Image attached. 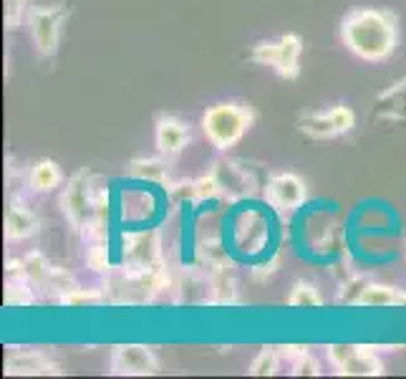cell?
<instances>
[{"label": "cell", "mask_w": 406, "mask_h": 379, "mask_svg": "<svg viewBox=\"0 0 406 379\" xmlns=\"http://www.w3.org/2000/svg\"><path fill=\"white\" fill-rule=\"evenodd\" d=\"M344 41L356 56L384 61L396 44L394 20L379 11H356L344 23Z\"/></svg>", "instance_id": "1"}, {"label": "cell", "mask_w": 406, "mask_h": 379, "mask_svg": "<svg viewBox=\"0 0 406 379\" xmlns=\"http://www.w3.org/2000/svg\"><path fill=\"white\" fill-rule=\"evenodd\" d=\"M207 139L219 149H227L248 132L250 126V112L238 104H217L205 114L202 119Z\"/></svg>", "instance_id": "2"}, {"label": "cell", "mask_w": 406, "mask_h": 379, "mask_svg": "<svg viewBox=\"0 0 406 379\" xmlns=\"http://www.w3.org/2000/svg\"><path fill=\"white\" fill-rule=\"evenodd\" d=\"M300 38L295 33H287V36L278 38V41H270V44H260L252 51V58L260 63H268L275 71L285 79H293L298 74V61H300Z\"/></svg>", "instance_id": "3"}, {"label": "cell", "mask_w": 406, "mask_h": 379, "mask_svg": "<svg viewBox=\"0 0 406 379\" xmlns=\"http://www.w3.org/2000/svg\"><path fill=\"white\" fill-rule=\"evenodd\" d=\"M328 359L333 361V366H338V372L349 374V377H376L384 372L379 357L366 347L333 344L328 347Z\"/></svg>", "instance_id": "4"}, {"label": "cell", "mask_w": 406, "mask_h": 379, "mask_svg": "<svg viewBox=\"0 0 406 379\" xmlns=\"http://www.w3.org/2000/svg\"><path fill=\"white\" fill-rule=\"evenodd\" d=\"M353 124H356V117L349 107H333L328 112L311 114L306 119H300V132L313 139H328L353 129Z\"/></svg>", "instance_id": "5"}, {"label": "cell", "mask_w": 406, "mask_h": 379, "mask_svg": "<svg viewBox=\"0 0 406 379\" xmlns=\"http://www.w3.org/2000/svg\"><path fill=\"white\" fill-rule=\"evenodd\" d=\"M111 369H114V374L147 377V374L156 372V359H154V354H151L147 347H139V344H126V347L114 349Z\"/></svg>", "instance_id": "6"}, {"label": "cell", "mask_w": 406, "mask_h": 379, "mask_svg": "<svg viewBox=\"0 0 406 379\" xmlns=\"http://www.w3.org/2000/svg\"><path fill=\"white\" fill-rule=\"evenodd\" d=\"M31 33L41 56H53L58 48V11L38 8L31 15Z\"/></svg>", "instance_id": "7"}, {"label": "cell", "mask_w": 406, "mask_h": 379, "mask_svg": "<svg viewBox=\"0 0 406 379\" xmlns=\"http://www.w3.org/2000/svg\"><path fill=\"white\" fill-rule=\"evenodd\" d=\"M268 200L280 210H295L306 200V185L295 175H278L268 185Z\"/></svg>", "instance_id": "8"}, {"label": "cell", "mask_w": 406, "mask_h": 379, "mask_svg": "<svg viewBox=\"0 0 406 379\" xmlns=\"http://www.w3.org/2000/svg\"><path fill=\"white\" fill-rule=\"evenodd\" d=\"M63 215L69 218V222L74 227H83L86 222V208H88V197H86V172H79L69 182L66 192L61 197Z\"/></svg>", "instance_id": "9"}, {"label": "cell", "mask_w": 406, "mask_h": 379, "mask_svg": "<svg viewBox=\"0 0 406 379\" xmlns=\"http://www.w3.org/2000/svg\"><path fill=\"white\" fill-rule=\"evenodd\" d=\"M156 246H159V243H156L154 233L132 235V238H129V248H124L129 268H134V271H139V273L149 271L156 260Z\"/></svg>", "instance_id": "10"}, {"label": "cell", "mask_w": 406, "mask_h": 379, "mask_svg": "<svg viewBox=\"0 0 406 379\" xmlns=\"http://www.w3.org/2000/svg\"><path fill=\"white\" fill-rule=\"evenodd\" d=\"M189 142V129L182 121L172 119V117H164L156 124V147L162 154H180Z\"/></svg>", "instance_id": "11"}, {"label": "cell", "mask_w": 406, "mask_h": 379, "mask_svg": "<svg viewBox=\"0 0 406 379\" xmlns=\"http://www.w3.org/2000/svg\"><path fill=\"white\" fill-rule=\"evenodd\" d=\"M38 230V220L31 210L20 208V205H13L6 215V238L8 240H23L31 238Z\"/></svg>", "instance_id": "12"}, {"label": "cell", "mask_w": 406, "mask_h": 379, "mask_svg": "<svg viewBox=\"0 0 406 379\" xmlns=\"http://www.w3.org/2000/svg\"><path fill=\"white\" fill-rule=\"evenodd\" d=\"M356 303L361 306H374V309H381V306H401V293L391 286H366L361 288V296L356 298Z\"/></svg>", "instance_id": "13"}, {"label": "cell", "mask_w": 406, "mask_h": 379, "mask_svg": "<svg viewBox=\"0 0 406 379\" xmlns=\"http://www.w3.org/2000/svg\"><path fill=\"white\" fill-rule=\"evenodd\" d=\"M48 361L36 352H25V354H15L11 357L6 364V372L8 374H46L50 372L48 369Z\"/></svg>", "instance_id": "14"}, {"label": "cell", "mask_w": 406, "mask_h": 379, "mask_svg": "<svg viewBox=\"0 0 406 379\" xmlns=\"http://www.w3.org/2000/svg\"><path fill=\"white\" fill-rule=\"evenodd\" d=\"M58 182H61V170L50 159L38 162L31 170V187L38 190V192H50V190L58 187Z\"/></svg>", "instance_id": "15"}, {"label": "cell", "mask_w": 406, "mask_h": 379, "mask_svg": "<svg viewBox=\"0 0 406 379\" xmlns=\"http://www.w3.org/2000/svg\"><path fill=\"white\" fill-rule=\"evenodd\" d=\"M287 303H290L293 309H318L320 296L311 284H295L293 293L287 296Z\"/></svg>", "instance_id": "16"}, {"label": "cell", "mask_w": 406, "mask_h": 379, "mask_svg": "<svg viewBox=\"0 0 406 379\" xmlns=\"http://www.w3.org/2000/svg\"><path fill=\"white\" fill-rule=\"evenodd\" d=\"M25 281H28V278H11V281H8V286H6V303L8 306H25V303L33 301Z\"/></svg>", "instance_id": "17"}, {"label": "cell", "mask_w": 406, "mask_h": 379, "mask_svg": "<svg viewBox=\"0 0 406 379\" xmlns=\"http://www.w3.org/2000/svg\"><path fill=\"white\" fill-rule=\"evenodd\" d=\"M275 364H278V352H275V349H263V352L257 354V359L250 364V374H255V377L273 374Z\"/></svg>", "instance_id": "18"}, {"label": "cell", "mask_w": 406, "mask_h": 379, "mask_svg": "<svg viewBox=\"0 0 406 379\" xmlns=\"http://www.w3.org/2000/svg\"><path fill=\"white\" fill-rule=\"evenodd\" d=\"M23 271H25V276H28V281L41 284L46 278V273H48V265H46V260L41 258L38 253H31V255H25L23 258Z\"/></svg>", "instance_id": "19"}, {"label": "cell", "mask_w": 406, "mask_h": 379, "mask_svg": "<svg viewBox=\"0 0 406 379\" xmlns=\"http://www.w3.org/2000/svg\"><path fill=\"white\" fill-rule=\"evenodd\" d=\"M6 8H3V15H6V28H18L20 18H23V8H25V0H3Z\"/></svg>", "instance_id": "20"}, {"label": "cell", "mask_w": 406, "mask_h": 379, "mask_svg": "<svg viewBox=\"0 0 406 379\" xmlns=\"http://www.w3.org/2000/svg\"><path fill=\"white\" fill-rule=\"evenodd\" d=\"M61 303L63 306H86V303H99V296L83 293V291H79V288H69L61 296Z\"/></svg>", "instance_id": "21"}, {"label": "cell", "mask_w": 406, "mask_h": 379, "mask_svg": "<svg viewBox=\"0 0 406 379\" xmlns=\"http://www.w3.org/2000/svg\"><path fill=\"white\" fill-rule=\"evenodd\" d=\"M295 374H318V369H316V361H313L308 354H303V359L295 364Z\"/></svg>", "instance_id": "22"}]
</instances>
